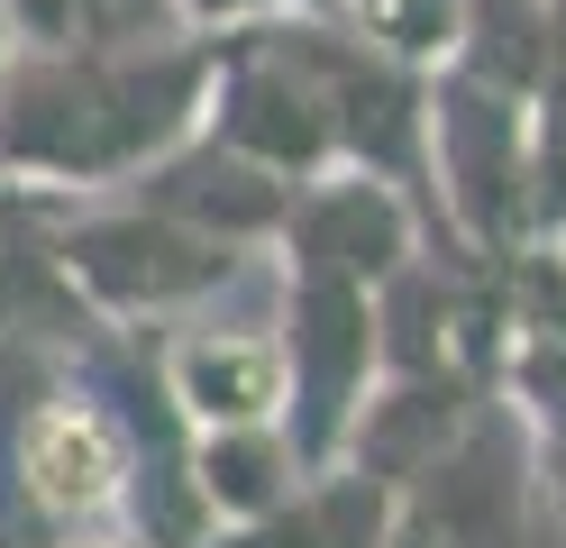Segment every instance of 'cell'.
<instances>
[{"mask_svg":"<svg viewBox=\"0 0 566 548\" xmlns=\"http://www.w3.org/2000/svg\"><path fill=\"white\" fill-rule=\"evenodd\" d=\"M329 19L411 73H448L467 46V0H329Z\"/></svg>","mask_w":566,"mask_h":548,"instance_id":"9c48e42d","label":"cell"},{"mask_svg":"<svg viewBox=\"0 0 566 548\" xmlns=\"http://www.w3.org/2000/svg\"><path fill=\"white\" fill-rule=\"evenodd\" d=\"M283 10H329V0H184V19H192L201 37L247 28V19H283Z\"/></svg>","mask_w":566,"mask_h":548,"instance_id":"30bf717a","label":"cell"},{"mask_svg":"<svg viewBox=\"0 0 566 548\" xmlns=\"http://www.w3.org/2000/svg\"><path fill=\"white\" fill-rule=\"evenodd\" d=\"M192 503L220 511V521H265V511L302 485V448L283 438V421H247V430H201V448L184 457Z\"/></svg>","mask_w":566,"mask_h":548,"instance_id":"52a82bcc","label":"cell"},{"mask_svg":"<svg viewBox=\"0 0 566 548\" xmlns=\"http://www.w3.org/2000/svg\"><path fill=\"white\" fill-rule=\"evenodd\" d=\"M521 503H530L521 421L475 402V421L394 494L375 548H521Z\"/></svg>","mask_w":566,"mask_h":548,"instance_id":"277c9868","label":"cell"},{"mask_svg":"<svg viewBox=\"0 0 566 548\" xmlns=\"http://www.w3.org/2000/svg\"><path fill=\"white\" fill-rule=\"evenodd\" d=\"M156 375H165L174 421H192V430L283 421V339L274 329H174Z\"/></svg>","mask_w":566,"mask_h":548,"instance_id":"8992f818","label":"cell"},{"mask_svg":"<svg viewBox=\"0 0 566 548\" xmlns=\"http://www.w3.org/2000/svg\"><path fill=\"white\" fill-rule=\"evenodd\" d=\"M274 238H283V275H338V283H366V292H375L384 275L411 266L420 210H411V193H394L384 174L329 165V174L293 183Z\"/></svg>","mask_w":566,"mask_h":548,"instance_id":"5b68a950","label":"cell"},{"mask_svg":"<svg viewBox=\"0 0 566 548\" xmlns=\"http://www.w3.org/2000/svg\"><path fill=\"white\" fill-rule=\"evenodd\" d=\"M220 37H156V46H10L0 64V174L19 193H83L128 183L201 128Z\"/></svg>","mask_w":566,"mask_h":548,"instance_id":"6da1fadb","label":"cell"},{"mask_svg":"<svg viewBox=\"0 0 566 548\" xmlns=\"http://www.w3.org/2000/svg\"><path fill=\"white\" fill-rule=\"evenodd\" d=\"M46 247H55V275L92 311H174V302H201V292H220L238 275V238H210L137 193L119 210H83L64 229H46Z\"/></svg>","mask_w":566,"mask_h":548,"instance_id":"3957f363","label":"cell"},{"mask_svg":"<svg viewBox=\"0 0 566 548\" xmlns=\"http://www.w3.org/2000/svg\"><path fill=\"white\" fill-rule=\"evenodd\" d=\"M64 548H74V539H64Z\"/></svg>","mask_w":566,"mask_h":548,"instance_id":"7c38bea8","label":"cell"},{"mask_svg":"<svg viewBox=\"0 0 566 548\" xmlns=\"http://www.w3.org/2000/svg\"><path fill=\"white\" fill-rule=\"evenodd\" d=\"M0 457H10V485L28 494V511L55 530L111 521L128 503L137 475V438L119 412H101V393H83L74 375H28L10 393V421H0Z\"/></svg>","mask_w":566,"mask_h":548,"instance_id":"7a4b0ae2","label":"cell"},{"mask_svg":"<svg viewBox=\"0 0 566 548\" xmlns=\"http://www.w3.org/2000/svg\"><path fill=\"white\" fill-rule=\"evenodd\" d=\"M10 46H19V37H10V10H0V64H10Z\"/></svg>","mask_w":566,"mask_h":548,"instance_id":"8fae6325","label":"cell"},{"mask_svg":"<svg viewBox=\"0 0 566 548\" xmlns=\"http://www.w3.org/2000/svg\"><path fill=\"white\" fill-rule=\"evenodd\" d=\"M19 46H156L184 37V0H0Z\"/></svg>","mask_w":566,"mask_h":548,"instance_id":"ba28073f","label":"cell"}]
</instances>
